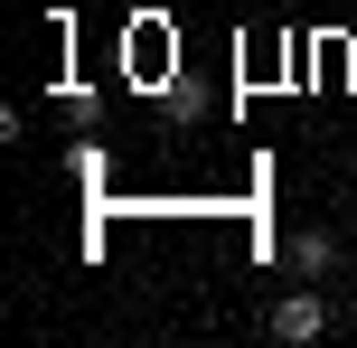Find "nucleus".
<instances>
[{
	"label": "nucleus",
	"mask_w": 357,
	"mask_h": 348,
	"mask_svg": "<svg viewBox=\"0 0 357 348\" xmlns=\"http://www.w3.org/2000/svg\"><path fill=\"white\" fill-rule=\"evenodd\" d=\"M291 273H301V282H329V273H339V236H329V226L291 236Z\"/></svg>",
	"instance_id": "nucleus-2"
},
{
	"label": "nucleus",
	"mask_w": 357,
	"mask_h": 348,
	"mask_svg": "<svg viewBox=\"0 0 357 348\" xmlns=\"http://www.w3.org/2000/svg\"><path fill=\"white\" fill-rule=\"evenodd\" d=\"M320 330H329V301L320 292H282V301H273V339L301 348V339H320Z\"/></svg>",
	"instance_id": "nucleus-1"
}]
</instances>
